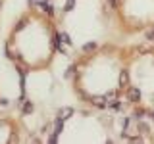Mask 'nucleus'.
<instances>
[{"label": "nucleus", "mask_w": 154, "mask_h": 144, "mask_svg": "<svg viewBox=\"0 0 154 144\" xmlns=\"http://www.w3.org/2000/svg\"><path fill=\"white\" fill-rule=\"evenodd\" d=\"M125 96H127V100L131 104H141V90H139V86H127L125 88Z\"/></svg>", "instance_id": "f257e3e1"}, {"label": "nucleus", "mask_w": 154, "mask_h": 144, "mask_svg": "<svg viewBox=\"0 0 154 144\" xmlns=\"http://www.w3.org/2000/svg\"><path fill=\"white\" fill-rule=\"evenodd\" d=\"M33 110H35V104H33L31 100H27V102L21 104V113H31Z\"/></svg>", "instance_id": "20e7f679"}, {"label": "nucleus", "mask_w": 154, "mask_h": 144, "mask_svg": "<svg viewBox=\"0 0 154 144\" xmlns=\"http://www.w3.org/2000/svg\"><path fill=\"white\" fill-rule=\"evenodd\" d=\"M73 8H75V0H66V4H64V12H71Z\"/></svg>", "instance_id": "9d476101"}, {"label": "nucleus", "mask_w": 154, "mask_h": 144, "mask_svg": "<svg viewBox=\"0 0 154 144\" xmlns=\"http://www.w3.org/2000/svg\"><path fill=\"white\" fill-rule=\"evenodd\" d=\"M137 133H139V134H148V133H150L148 123H144L143 119H139V121H137Z\"/></svg>", "instance_id": "f03ea898"}, {"label": "nucleus", "mask_w": 154, "mask_h": 144, "mask_svg": "<svg viewBox=\"0 0 154 144\" xmlns=\"http://www.w3.org/2000/svg\"><path fill=\"white\" fill-rule=\"evenodd\" d=\"M38 6L42 8V12H45L48 17H52V16H54V6H52L50 2H42V0H41V4H38Z\"/></svg>", "instance_id": "7ed1b4c3"}, {"label": "nucleus", "mask_w": 154, "mask_h": 144, "mask_svg": "<svg viewBox=\"0 0 154 144\" xmlns=\"http://www.w3.org/2000/svg\"><path fill=\"white\" fill-rule=\"evenodd\" d=\"M58 38H60V40L64 42L66 46H71V38H69V35H67V33H60V35H58Z\"/></svg>", "instance_id": "1a4fd4ad"}, {"label": "nucleus", "mask_w": 154, "mask_h": 144, "mask_svg": "<svg viewBox=\"0 0 154 144\" xmlns=\"http://www.w3.org/2000/svg\"><path fill=\"white\" fill-rule=\"evenodd\" d=\"M42 2H50V0H42Z\"/></svg>", "instance_id": "ddd939ff"}, {"label": "nucleus", "mask_w": 154, "mask_h": 144, "mask_svg": "<svg viewBox=\"0 0 154 144\" xmlns=\"http://www.w3.org/2000/svg\"><path fill=\"white\" fill-rule=\"evenodd\" d=\"M148 115H150V119L154 121V110H152V112H148Z\"/></svg>", "instance_id": "f8f14e48"}, {"label": "nucleus", "mask_w": 154, "mask_h": 144, "mask_svg": "<svg viewBox=\"0 0 154 144\" xmlns=\"http://www.w3.org/2000/svg\"><path fill=\"white\" fill-rule=\"evenodd\" d=\"M62 129H64V119L58 117L54 121V134H62Z\"/></svg>", "instance_id": "423d86ee"}, {"label": "nucleus", "mask_w": 154, "mask_h": 144, "mask_svg": "<svg viewBox=\"0 0 154 144\" xmlns=\"http://www.w3.org/2000/svg\"><path fill=\"white\" fill-rule=\"evenodd\" d=\"M69 115H73V110H71V108H62V110H60V113H58V117L67 119Z\"/></svg>", "instance_id": "0eeeda50"}, {"label": "nucleus", "mask_w": 154, "mask_h": 144, "mask_svg": "<svg viewBox=\"0 0 154 144\" xmlns=\"http://www.w3.org/2000/svg\"><path fill=\"white\" fill-rule=\"evenodd\" d=\"M146 113H148V112H146L144 108H135V112H133V117L139 121V119H144V115H146Z\"/></svg>", "instance_id": "39448f33"}, {"label": "nucleus", "mask_w": 154, "mask_h": 144, "mask_svg": "<svg viewBox=\"0 0 154 144\" xmlns=\"http://www.w3.org/2000/svg\"><path fill=\"white\" fill-rule=\"evenodd\" d=\"M81 50L85 52V54H89V52H94L96 50V42H87V44H83V48Z\"/></svg>", "instance_id": "6e6552de"}, {"label": "nucleus", "mask_w": 154, "mask_h": 144, "mask_svg": "<svg viewBox=\"0 0 154 144\" xmlns=\"http://www.w3.org/2000/svg\"><path fill=\"white\" fill-rule=\"evenodd\" d=\"M146 38H148V40H150V42H154V25L150 27V31L146 33Z\"/></svg>", "instance_id": "9b49d317"}]
</instances>
